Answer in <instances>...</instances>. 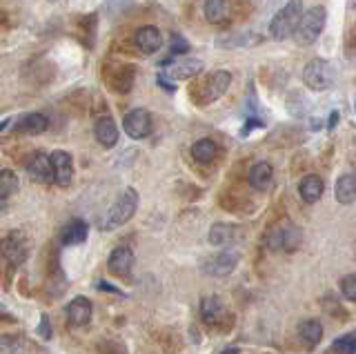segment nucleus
Listing matches in <instances>:
<instances>
[{
	"label": "nucleus",
	"mask_w": 356,
	"mask_h": 354,
	"mask_svg": "<svg viewBox=\"0 0 356 354\" xmlns=\"http://www.w3.org/2000/svg\"><path fill=\"white\" fill-rule=\"evenodd\" d=\"M272 181H274V168L267 161L256 163L250 170V185L254 187V190H259V192L270 190Z\"/></svg>",
	"instance_id": "5701e85b"
},
{
	"label": "nucleus",
	"mask_w": 356,
	"mask_h": 354,
	"mask_svg": "<svg viewBox=\"0 0 356 354\" xmlns=\"http://www.w3.org/2000/svg\"><path fill=\"white\" fill-rule=\"evenodd\" d=\"M96 350H98V354H127L125 352V346H122V343H118V341H114V339L100 341Z\"/></svg>",
	"instance_id": "c756f323"
},
{
	"label": "nucleus",
	"mask_w": 356,
	"mask_h": 354,
	"mask_svg": "<svg viewBox=\"0 0 356 354\" xmlns=\"http://www.w3.org/2000/svg\"><path fill=\"white\" fill-rule=\"evenodd\" d=\"M27 172H29V179L40 183V185L54 183V165H51V159L44 152L31 154V159L27 163Z\"/></svg>",
	"instance_id": "ddd939ff"
},
{
	"label": "nucleus",
	"mask_w": 356,
	"mask_h": 354,
	"mask_svg": "<svg viewBox=\"0 0 356 354\" xmlns=\"http://www.w3.org/2000/svg\"><path fill=\"white\" fill-rule=\"evenodd\" d=\"M200 319L211 328H216L220 321H225L227 309H225V303H222V298L216 294L205 296L203 301H200Z\"/></svg>",
	"instance_id": "4468645a"
},
{
	"label": "nucleus",
	"mask_w": 356,
	"mask_h": 354,
	"mask_svg": "<svg viewBox=\"0 0 356 354\" xmlns=\"http://www.w3.org/2000/svg\"><path fill=\"white\" fill-rule=\"evenodd\" d=\"M238 265V252L234 250H225V252H218L214 257H209L203 261V272L209 276H227L236 270Z\"/></svg>",
	"instance_id": "9b49d317"
},
{
	"label": "nucleus",
	"mask_w": 356,
	"mask_h": 354,
	"mask_svg": "<svg viewBox=\"0 0 356 354\" xmlns=\"http://www.w3.org/2000/svg\"><path fill=\"white\" fill-rule=\"evenodd\" d=\"M87 234H89V225L81 218H74L63 230V246H81V243L87 241Z\"/></svg>",
	"instance_id": "393cba45"
},
{
	"label": "nucleus",
	"mask_w": 356,
	"mask_h": 354,
	"mask_svg": "<svg viewBox=\"0 0 356 354\" xmlns=\"http://www.w3.org/2000/svg\"><path fill=\"white\" fill-rule=\"evenodd\" d=\"M334 196L341 205H352L356 201V176L343 174L334 185Z\"/></svg>",
	"instance_id": "b1692460"
},
{
	"label": "nucleus",
	"mask_w": 356,
	"mask_h": 354,
	"mask_svg": "<svg viewBox=\"0 0 356 354\" xmlns=\"http://www.w3.org/2000/svg\"><path fill=\"white\" fill-rule=\"evenodd\" d=\"M98 287H100V290H107V292H118V290H114V287H111L109 283H100Z\"/></svg>",
	"instance_id": "c9c22d12"
},
{
	"label": "nucleus",
	"mask_w": 356,
	"mask_h": 354,
	"mask_svg": "<svg viewBox=\"0 0 356 354\" xmlns=\"http://www.w3.org/2000/svg\"><path fill=\"white\" fill-rule=\"evenodd\" d=\"M172 54L174 56H181V54H187V49H189V42L181 36V34H174L172 36Z\"/></svg>",
	"instance_id": "473e14b6"
},
{
	"label": "nucleus",
	"mask_w": 356,
	"mask_h": 354,
	"mask_svg": "<svg viewBox=\"0 0 356 354\" xmlns=\"http://www.w3.org/2000/svg\"><path fill=\"white\" fill-rule=\"evenodd\" d=\"M38 335H40L42 339H49V337H51V325H49L47 316H42V323H40V328H38Z\"/></svg>",
	"instance_id": "72a5a7b5"
},
{
	"label": "nucleus",
	"mask_w": 356,
	"mask_h": 354,
	"mask_svg": "<svg viewBox=\"0 0 356 354\" xmlns=\"http://www.w3.org/2000/svg\"><path fill=\"white\" fill-rule=\"evenodd\" d=\"M47 127H49V120L44 118L42 114H25V116H20L14 123V134L36 136V134H42V131L47 129Z\"/></svg>",
	"instance_id": "f3484780"
},
{
	"label": "nucleus",
	"mask_w": 356,
	"mask_h": 354,
	"mask_svg": "<svg viewBox=\"0 0 356 354\" xmlns=\"http://www.w3.org/2000/svg\"><path fill=\"white\" fill-rule=\"evenodd\" d=\"M0 252H3V257L9 265L18 268V265H22L29 257V239L22 234L20 230L11 232V234H7L3 243H0Z\"/></svg>",
	"instance_id": "6e6552de"
},
{
	"label": "nucleus",
	"mask_w": 356,
	"mask_h": 354,
	"mask_svg": "<svg viewBox=\"0 0 356 354\" xmlns=\"http://www.w3.org/2000/svg\"><path fill=\"white\" fill-rule=\"evenodd\" d=\"M354 109H356V101H354Z\"/></svg>",
	"instance_id": "58836bf2"
},
{
	"label": "nucleus",
	"mask_w": 356,
	"mask_h": 354,
	"mask_svg": "<svg viewBox=\"0 0 356 354\" xmlns=\"http://www.w3.org/2000/svg\"><path fill=\"white\" fill-rule=\"evenodd\" d=\"M94 136H96V140L100 143L103 147H114L116 143H118V127H116V123H114V118L111 116H100L98 120H96V125H94Z\"/></svg>",
	"instance_id": "6ab92c4d"
},
{
	"label": "nucleus",
	"mask_w": 356,
	"mask_h": 354,
	"mask_svg": "<svg viewBox=\"0 0 356 354\" xmlns=\"http://www.w3.org/2000/svg\"><path fill=\"white\" fill-rule=\"evenodd\" d=\"M303 83L314 92H325L334 85V70L327 61L314 58L305 65L303 70Z\"/></svg>",
	"instance_id": "0eeeda50"
},
{
	"label": "nucleus",
	"mask_w": 356,
	"mask_h": 354,
	"mask_svg": "<svg viewBox=\"0 0 356 354\" xmlns=\"http://www.w3.org/2000/svg\"><path fill=\"white\" fill-rule=\"evenodd\" d=\"M51 3H56V0H51Z\"/></svg>",
	"instance_id": "ea45409f"
},
{
	"label": "nucleus",
	"mask_w": 356,
	"mask_h": 354,
	"mask_svg": "<svg viewBox=\"0 0 356 354\" xmlns=\"http://www.w3.org/2000/svg\"><path fill=\"white\" fill-rule=\"evenodd\" d=\"M105 76H107L109 87L116 94H127L131 90V85H134V79H136V72H134L131 65H125V63H109L107 70H105Z\"/></svg>",
	"instance_id": "1a4fd4ad"
},
{
	"label": "nucleus",
	"mask_w": 356,
	"mask_h": 354,
	"mask_svg": "<svg viewBox=\"0 0 356 354\" xmlns=\"http://www.w3.org/2000/svg\"><path fill=\"white\" fill-rule=\"evenodd\" d=\"M122 129L134 140L147 138L152 134V116L147 109H131L129 114L122 118Z\"/></svg>",
	"instance_id": "9d476101"
},
{
	"label": "nucleus",
	"mask_w": 356,
	"mask_h": 354,
	"mask_svg": "<svg viewBox=\"0 0 356 354\" xmlns=\"http://www.w3.org/2000/svg\"><path fill=\"white\" fill-rule=\"evenodd\" d=\"M341 292L348 301H356V274H348L343 276L341 281Z\"/></svg>",
	"instance_id": "7c9ffc66"
},
{
	"label": "nucleus",
	"mask_w": 356,
	"mask_h": 354,
	"mask_svg": "<svg viewBox=\"0 0 356 354\" xmlns=\"http://www.w3.org/2000/svg\"><path fill=\"white\" fill-rule=\"evenodd\" d=\"M300 16H303V0H287V5H283L276 12V16L270 23V36L274 40H285L296 31V25Z\"/></svg>",
	"instance_id": "f03ea898"
},
{
	"label": "nucleus",
	"mask_w": 356,
	"mask_h": 354,
	"mask_svg": "<svg viewBox=\"0 0 356 354\" xmlns=\"http://www.w3.org/2000/svg\"><path fill=\"white\" fill-rule=\"evenodd\" d=\"M92 314H94L92 301L85 296H76L74 301L67 305V319H70V323L74 328H85L89 321H92Z\"/></svg>",
	"instance_id": "dca6fc26"
},
{
	"label": "nucleus",
	"mask_w": 356,
	"mask_h": 354,
	"mask_svg": "<svg viewBox=\"0 0 356 354\" xmlns=\"http://www.w3.org/2000/svg\"><path fill=\"white\" fill-rule=\"evenodd\" d=\"M134 268V252L127 246H118L107 259V270L114 276H127Z\"/></svg>",
	"instance_id": "2eb2a0df"
},
{
	"label": "nucleus",
	"mask_w": 356,
	"mask_h": 354,
	"mask_svg": "<svg viewBox=\"0 0 356 354\" xmlns=\"http://www.w3.org/2000/svg\"><path fill=\"white\" fill-rule=\"evenodd\" d=\"M22 346L16 337H0V354H20Z\"/></svg>",
	"instance_id": "2f4dec72"
},
{
	"label": "nucleus",
	"mask_w": 356,
	"mask_h": 354,
	"mask_svg": "<svg viewBox=\"0 0 356 354\" xmlns=\"http://www.w3.org/2000/svg\"><path fill=\"white\" fill-rule=\"evenodd\" d=\"M296 335H298L305 350H314L323 339V323L316 319L300 321L298 328H296Z\"/></svg>",
	"instance_id": "a211bd4d"
},
{
	"label": "nucleus",
	"mask_w": 356,
	"mask_h": 354,
	"mask_svg": "<svg viewBox=\"0 0 356 354\" xmlns=\"http://www.w3.org/2000/svg\"><path fill=\"white\" fill-rule=\"evenodd\" d=\"M205 18L211 25H222L229 18V3L227 0H207L205 3Z\"/></svg>",
	"instance_id": "a878e982"
},
{
	"label": "nucleus",
	"mask_w": 356,
	"mask_h": 354,
	"mask_svg": "<svg viewBox=\"0 0 356 354\" xmlns=\"http://www.w3.org/2000/svg\"><path fill=\"white\" fill-rule=\"evenodd\" d=\"M18 190V174L14 170H3L0 172V201H5Z\"/></svg>",
	"instance_id": "cd10ccee"
},
{
	"label": "nucleus",
	"mask_w": 356,
	"mask_h": 354,
	"mask_svg": "<svg viewBox=\"0 0 356 354\" xmlns=\"http://www.w3.org/2000/svg\"><path fill=\"white\" fill-rule=\"evenodd\" d=\"M229 83H232V74L229 72L218 70L214 74H209L207 79L194 90V96L198 98L196 103H203L205 105V103L218 101V98L229 90Z\"/></svg>",
	"instance_id": "423d86ee"
},
{
	"label": "nucleus",
	"mask_w": 356,
	"mask_h": 354,
	"mask_svg": "<svg viewBox=\"0 0 356 354\" xmlns=\"http://www.w3.org/2000/svg\"><path fill=\"white\" fill-rule=\"evenodd\" d=\"M300 241H303V232H300L294 223L283 220L270 230L265 243L272 252H296L300 248Z\"/></svg>",
	"instance_id": "20e7f679"
},
{
	"label": "nucleus",
	"mask_w": 356,
	"mask_h": 354,
	"mask_svg": "<svg viewBox=\"0 0 356 354\" xmlns=\"http://www.w3.org/2000/svg\"><path fill=\"white\" fill-rule=\"evenodd\" d=\"M7 125H9V120H3V123H0V131H3V129H5Z\"/></svg>",
	"instance_id": "4c0bfd02"
},
{
	"label": "nucleus",
	"mask_w": 356,
	"mask_h": 354,
	"mask_svg": "<svg viewBox=\"0 0 356 354\" xmlns=\"http://www.w3.org/2000/svg\"><path fill=\"white\" fill-rule=\"evenodd\" d=\"M136 47H138L143 54H147V56H152V54H156V51H161V47H163V36H161V31L156 29L154 25L140 27V29H138V34H136Z\"/></svg>",
	"instance_id": "aec40b11"
},
{
	"label": "nucleus",
	"mask_w": 356,
	"mask_h": 354,
	"mask_svg": "<svg viewBox=\"0 0 356 354\" xmlns=\"http://www.w3.org/2000/svg\"><path fill=\"white\" fill-rule=\"evenodd\" d=\"M200 72H203V63L192 58V61H165L163 67H161V74H159V83L163 87H170L172 90V83L174 81H187V79H194V76H198Z\"/></svg>",
	"instance_id": "39448f33"
},
{
	"label": "nucleus",
	"mask_w": 356,
	"mask_h": 354,
	"mask_svg": "<svg viewBox=\"0 0 356 354\" xmlns=\"http://www.w3.org/2000/svg\"><path fill=\"white\" fill-rule=\"evenodd\" d=\"M136 207H138V192L134 190V187H127V190H122V194L114 201V205L107 209V214L100 220V230L111 232V230H118L120 225H125L127 220L136 214Z\"/></svg>",
	"instance_id": "f257e3e1"
},
{
	"label": "nucleus",
	"mask_w": 356,
	"mask_h": 354,
	"mask_svg": "<svg viewBox=\"0 0 356 354\" xmlns=\"http://www.w3.org/2000/svg\"><path fill=\"white\" fill-rule=\"evenodd\" d=\"M332 352L337 354H356V332H348V335L339 337L332 343Z\"/></svg>",
	"instance_id": "c85d7f7f"
},
{
	"label": "nucleus",
	"mask_w": 356,
	"mask_h": 354,
	"mask_svg": "<svg viewBox=\"0 0 356 354\" xmlns=\"http://www.w3.org/2000/svg\"><path fill=\"white\" fill-rule=\"evenodd\" d=\"M3 27H7V16H5L3 9H0V29H3Z\"/></svg>",
	"instance_id": "f704fd0d"
},
{
	"label": "nucleus",
	"mask_w": 356,
	"mask_h": 354,
	"mask_svg": "<svg viewBox=\"0 0 356 354\" xmlns=\"http://www.w3.org/2000/svg\"><path fill=\"white\" fill-rule=\"evenodd\" d=\"M216 154H218V147H216V143L214 140H209V138H200L194 143V147H192V156L196 163H203V165H209L211 161L216 159Z\"/></svg>",
	"instance_id": "bb28decb"
},
{
	"label": "nucleus",
	"mask_w": 356,
	"mask_h": 354,
	"mask_svg": "<svg viewBox=\"0 0 356 354\" xmlns=\"http://www.w3.org/2000/svg\"><path fill=\"white\" fill-rule=\"evenodd\" d=\"M325 23H327V9L325 7H312L307 12H303L300 16L298 25H296V42L298 45H312V42H316L318 36L323 34V29H325Z\"/></svg>",
	"instance_id": "7ed1b4c3"
},
{
	"label": "nucleus",
	"mask_w": 356,
	"mask_h": 354,
	"mask_svg": "<svg viewBox=\"0 0 356 354\" xmlns=\"http://www.w3.org/2000/svg\"><path fill=\"white\" fill-rule=\"evenodd\" d=\"M207 239H209L211 246L227 248V246H232V243L238 239V227L232 225V223H214V225L209 227Z\"/></svg>",
	"instance_id": "4be33fe9"
},
{
	"label": "nucleus",
	"mask_w": 356,
	"mask_h": 354,
	"mask_svg": "<svg viewBox=\"0 0 356 354\" xmlns=\"http://www.w3.org/2000/svg\"><path fill=\"white\" fill-rule=\"evenodd\" d=\"M220 354H241V352L236 348H227V350H222Z\"/></svg>",
	"instance_id": "e433bc0d"
},
{
	"label": "nucleus",
	"mask_w": 356,
	"mask_h": 354,
	"mask_svg": "<svg viewBox=\"0 0 356 354\" xmlns=\"http://www.w3.org/2000/svg\"><path fill=\"white\" fill-rule=\"evenodd\" d=\"M323 190H325V185H323V179L316 174H307L298 183V194L307 205H314L323 196Z\"/></svg>",
	"instance_id": "412c9836"
},
{
	"label": "nucleus",
	"mask_w": 356,
	"mask_h": 354,
	"mask_svg": "<svg viewBox=\"0 0 356 354\" xmlns=\"http://www.w3.org/2000/svg\"><path fill=\"white\" fill-rule=\"evenodd\" d=\"M51 165H54V183L58 187H67L74 179V159L70 152L56 150L49 154Z\"/></svg>",
	"instance_id": "f8f14e48"
}]
</instances>
